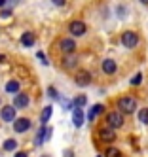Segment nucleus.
Wrapping results in <instances>:
<instances>
[{
	"label": "nucleus",
	"mask_w": 148,
	"mask_h": 157,
	"mask_svg": "<svg viewBox=\"0 0 148 157\" xmlns=\"http://www.w3.org/2000/svg\"><path fill=\"white\" fill-rule=\"evenodd\" d=\"M118 108H120L122 114H133L137 110V100L133 97H122L118 100Z\"/></svg>",
	"instance_id": "obj_1"
},
{
	"label": "nucleus",
	"mask_w": 148,
	"mask_h": 157,
	"mask_svg": "<svg viewBox=\"0 0 148 157\" xmlns=\"http://www.w3.org/2000/svg\"><path fill=\"white\" fill-rule=\"evenodd\" d=\"M120 40L123 44V48H127V49H135L137 46H139V34L133 32V30H125Z\"/></svg>",
	"instance_id": "obj_2"
},
{
	"label": "nucleus",
	"mask_w": 148,
	"mask_h": 157,
	"mask_svg": "<svg viewBox=\"0 0 148 157\" xmlns=\"http://www.w3.org/2000/svg\"><path fill=\"white\" fill-rule=\"evenodd\" d=\"M106 125L110 129H120L123 125V114L122 112H108L106 114Z\"/></svg>",
	"instance_id": "obj_3"
},
{
	"label": "nucleus",
	"mask_w": 148,
	"mask_h": 157,
	"mask_svg": "<svg viewBox=\"0 0 148 157\" xmlns=\"http://www.w3.org/2000/svg\"><path fill=\"white\" fill-rule=\"evenodd\" d=\"M86 30H87V27H86L84 21H70V23H68V32H70L72 36H84Z\"/></svg>",
	"instance_id": "obj_4"
},
{
	"label": "nucleus",
	"mask_w": 148,
	"mask_h": 157,
	"mask_svg": "<svg viewBox=\"0 0 148 157\" xmlns=\"http://www.w3.org/2000/svg\"><path fill=\"white\" fill-rule=\"evenodd\" d=\"M50 138H51V127L50 129L42 127V129H38L36 136H34V146H42L46 140H50Z\"/></svg>",
	"instance_id": "obj_5"
},
{
	"label": "nucleus",
	"mask_w": 148,
	"mask_h": 157,
	"mask_svg": "<svg viewBox=\"0 0 148 157\" xmlns=\"http://www.w3.org/2000/svg\"><path fill=\"white\" fill-rule=\"evenodd\" d=\"M99 138L102 140V142H114L116 140V132H114V129H110V127H101L99 129Z\"/></svg>",
	"instance_id": "obj_6"
},
{
	"label": "nucleus",
	"mask_w": 148,
	"mask_h": 157,
	"mask_svg": "<svg viewBox=\"0 0 148 157\" xmlns=\"http://www.w3.org/2000/svg\"><path fill=\"white\" fill-rule=\"evenodd\" d=\"M74 82H76L80 87L89 85V83H91V72H87V70H80V72L76 74V78H74Z\"/></svg>",
	"instance_id": "obj_7"
},
{
	"label": "nucleus",
	"mask_w": 148,
	"mask_h": 157,
	"mask_svg": "<svg viewBox=\"0 0 148 157\" xmlns=\"http://www.w3.org/2000/svg\"><path fill=\"white\" fill-rule=\"evenodd\" d=\"M30 129V119L29 117H19L14 121V131L15 132H25Z\"/></svg>",
	"instance_id": "obj_8"
},
{
	"label": "nucleus",
	"mask_w": 148,
	"mask_h": 157,
	"mask_svg": "<svg viewBox=\"0 0 148 157\" xmlns=\"http://www.w3.org/2000/svg\"><path fill=\"white\" fill-rule=\"evenodd\" d=\"M101 68H102V72H105V74L112 76L114 72L118 70V64H116V61H114V59H105V61L101 63Z\"/></svg>",
	"instance_id": "obj_9"
},
{
	"label": "nucleus",
	"mask_w": 148,
	"mask_h": 157,
	"mask_svg": "<svg viewBox=\"0 0 148 157\" xmlns=\"http://www.w3.org/2000/svg\"><path fill=\"white\" fill-rule=\"evenodd\" d=\"M0 116H2V121H15V106H2Z\"/></svg>",
	"instance_id": "obj_10"
},
{
	"label": "nucleus",
	"mask_w": 148,
	"mask_h": 157,
	"mask_svg": "<svg viewBox=\"0 0 148 157\" xmlns=\"http://www.w3.org/2000/svg\"><path fill=\"white\" fill-rule=\"evenodd\" d=\"M29 102H30V98H29V95H25V93H19V95H15V98H14V106H15V110H17V108H19V110L27 108Z\"/></svg>",
	"instance_id": "obj_11"
},
{
	"label": "nucleus",
	"mask_w": 148,
	"mask_h": 157,
	"mask_svg": "<svg viewBox=\"0 0 148 157\" xmlns=\"http://www.w3.org/2000/svg\"><path fill=\"white\" fill-rule=\"evenodd\" d=\"M86 117H87V116L82 112V108H74V110H72V123H74L76 127H82L84 121H86Z\"/></svg>",
	"instance_id": "obj_12"
},
{
	"label": "nucleus",
	"mask_w": 148,
	"mask_h": 157,
	"mask_svg": "<svg viewBox=\"0 0 148 157\" xmlns=\"http://www.w3.org/2000/svg\"><path fill=\"white\" fill-rule=\"evenodd\" d=\"M34 42H36V36H34V32L27 30V32H23V34H21V44H23L25 48L34 46Z\"/></svg>",
	"instance_id": "obj_13"
},
{
	"label": "nucleus",
	"mask_w": 148,
	"mask_h": 157,
	"mask_svg": "<svg viewBox=\"0 0 148 157\" xmlns=\"http://www.w3.org/2000/svg\"><path fill=\"white\" fill-rule=\"evenodd\" d=\"M61 49H63L65 53H68V55H72V51L76 49V42H74L72 38H65V40H61Z\"/></svg>",
	"instance_id": "obj_14"
},
{
	"label": "nucleus",
	"mask_w": 148,
	"mask_h": 157,
	"mask_svg": "<svg viewBox=\"0 0 148 157\" xmlns=\"http://www.w3.org/2000/svg\"><path fill=\"white\" fill-rule=\"evenodd\" d=\"M102 112H105V106H102V104H95V106H91V108H89V112H87V119H89V121H95V117H97V116H101Z\"/></svg>",
	"instance_id": "obj_15"
},
{
	"label": "nucleus",
	"mask_w": 148,
	"mask_h": 157,
	"mask_svg": "<svg viewBox=\"0 0 148 157\" xmlns=\"http://www.w3.org/2000/svg\"><path fill=\"white\" fill-rule=\"evenodd\" d=\"M19 89H21V83H19L17 80H10V82L6 83V91H8V93H14V95H19V93H21Z\"/></svg>",
	"instance_id": "obj_16"
},
{
	"label": "nucleus",
	"mask_w": 148,
	"mask_h": 157,
	"mask_svg": "<svg viewBox=\"0 0 148 157\" xmlns=\"http://www.w3.org/2000/svg\"><path fill=\"white\" fill-rule=\"evenodd\" d=\"M51 114H53V108H51V104H50V106H46V108L42 110V114H40V123H42V125H46V123L50 121Z\"/></svg>",
	"instance_id": "obj_17"
},
{
	"label": "nucleus",
	"mask_w": 148,
	"mask_h": 157,
	"mask_svg": "<svg viewBox=\"0 0 148 157\" xmlns=\"http://www.w3.org/2000/svg\"><path fill=\"white\" fill-rule=\"evenodd\" d=\"M76 64H78V57H74V55H66V57L63 59V66H65V68H68V70L74 68Z\"/></svg>",
	"instance_id": "obj_18"
},
{
	"label": "nucleus",
	"mask_w": 148,
	"mask_h": 157,
	"mask_svg": "<svg viewBox=\"0 0 148 157\" xmlns=\"http://www.w3.org/2000/svg\"><path fill=\"white\" fill-rule=\"evenodd\" d=\"M72 102H74V108H82V106L87 104V97H86V95H78Z\"/></svg>",
	"instance_id": "obj_19"
},
{
	"label": "nucleus",
	"mask_w": 148,
	"mask_h": 157,
	"mask_svg": "<svg viewBox=\"0 0 148 157\" xmlns=\"http://www.w3.org/2000/svg\"><path fill=\"white\" fill-rule=\"evenodd\" d=\"M15 148H17V142H15L14 138H8V140L4 142V150H6V151H14Z\"/></svg>",
	"instance_id": "obj_20"
},
{
	"label": "nucleus",
	"mask_w": 148,
	"mask_h": 157,
	"mask_svg": "<svg viewBox=\"0 0 148 157\" xmlns=\"http://www.w3.org/2000/svg\"><path fill=\"white\" fill-rule=\"evenodd\" d=\"M139 119H141V123L148 125V108H141L139 110Z\"/></svg>",
	"instance_id": "obj_21"
},
{
	"label": "nucleus",
	"mask_w": 148,
	"mask_h": 157,
	"mask_svg": "<svg viewBox=\"0 0 148 157\" xmlns=\"http://www.w3.org/2000/svg\"><path fill=\"white\" fill-rule=\"evenodd\" d=\"M105 157H122V151H120L118 148H106Z\"/></svg>",
	"instance_id": "obj_22"
},
{
	"label": "nucleus",
	"mask_w": 148,
	"mask_h": 157,
	"mask_svg": "<svg viewBox=\"0 0 148 157\" xmlns=\"http://www.w3.org/2000/svg\"><path fill=\"white\" fill-rule=\"evenodd\" d=\"M142 82V74L139 72V74H135V78H131V85H139Z\"/></svg>",
	"instance_id": "obj_23"
},
{
	"label": "nucleus",
	"mask_w": 148,
	"mask_h": 157,
	"mask_svg": "<svg viewBox=\"0 0 148 157\" xmlns=\"http://www.w3.org/2000/svg\"><path fill=\"white\" fill-rule=\"evenodd\" d=\"M61 104H63L65 110H72V108H74V102H72V100H63Z\"/></svg>",
	"instance_id": "obj_24"
},
{
	"label": "nucleus",
	"mask_w": 148,
	"mask_h": 157,
	"mask_svg": "<svg viewBox=\"0 0 148 157\" xmlns=\"http://www.w3.org/2000/svg\"><path fill=\"white\" fill-rule=\"evenodd\" d=\"M48 95H50L51 98H57V97H59V93H57L55 87H48Z\"/></svg>",
	"instance_id": "obj_25"
},
{
	"label": "nucleus",
	"mask_w": 148,
	"mask_h": 157,
	"mask_svg": "<svg viewBox=\"0 0 148 157\" xmlns=\"http://www.w3.org/2000/svg\"><path fill=\"white\" fill-rule=\"evenodd\" d=\"M0 17H2V19L10 17V10H2V12H0Z\"/></svg>",
	"instance_id": "obj_26"
},
{
	"label": "nucleus",
	"mask_w": 148,
	"mask_h": 157,
	"mask_svg": "<svg viewBox=\"0 0 148 157\" xmlns=\"http://www.w3.org/2000/svg\"><path fill=\"white\" fill-rule=\"evenodd\" d=\"M36 57H38V59H40L44 64H48V61H46V57H44V53H42V51H38V55H36Z\"/></svg>",
	"instance_id": "obj_27"
},
{
	"label": "nucleus",
	"mask_w": 148,
	"mask_h": 157,
	"mask_svg": "<svg viewBox=\"0 0 148 157\" xmlns=\"http://www.w3.org/2000/svg\"><path fill=\"white\" fill-rule=\"evenodd\" d=\"M51 2H53L55 6H65V4H66V0H51Z\"/></svg>",
	"instance_id": "obj_28"
},
{
	"label": "nucleus",
	"mask_w": 148,
	"mask_h": 157,
	"mask_svg": "<svg viewBox=\"0 0 148 157\" xmlns=\"http://www.w3.org/2000/svg\"><path fill=\"white\" fill-rule=\"evenodd\" d=\"M63 157H74V151L72 150H65V155Z\"/></svg>",
	"instance_id": "obj_29"
},
{
	"label": "nucleus",
	"mask_w": 148,
	"mask_h": 157,
	"mask_svg": "<svg viewBox=\"0 0 148 157\" xmlns=\"http://www.w3.org/2000/svg\"><path fill=\"white\" fill-rule=\"evenodd\" d=\"M14 157H29V155H27V153H25V151H17V153H15V155H14Z\"/></svg>",
	"instance_id": "obj_30"
},
{
	"label": "nucleus",
	"mask_w": 148,
	"mask_h": 157,
	"mask_svg": "<svg viewBox=\"0 0 148 157\" xmlns=\"http://www.w3.org/2000/svg\"><path fill=\"white\" fill-rule=\"evenodd\" d=\"M6 2H8V0H0V8H4V6H6Z\"/></svg>",
	"instance_id": "obj_31"
},
{
	"label": "nucleus",
	"mask_w": 148,
	"mask_h": 157,
	"mask_svg": "<svg viewBox=\"0 0 148 157\" xmlns=\"http://www.w3.org/2000/svg\"><path fill=\"white\" fill-rule=\"evenodd\" d=\"M139 2H141V4H146V6H148V0H139Z\"/></svg>",
	"instance_id": "obj_32"
},
{
	"label": "nucleus",
	"mask_w": 148,
	"mask_h": 157,
	"mask_svg": "<svg viewBox=\"0 0 148 157\" xmlns=\"http://www.w3.org/2000/svg\"><path fill=\"white\" fill-rule=\"evenodd\" d=\"M42 157H50V155H42Z\"/></svg>",
	"instance_id": "obj_33"
},
{
	"label": "nucleus",
	"mask_w": 148,
	"mask_h": 157,
	"mask_svg": "<svg viewBox=\"0 0 148 157\" xmlns=\"http://www.w3.org/2000/svg\"><path fill=\"white\" fill-rule=\"evenodd\" d=\"M97 157H101V155H97Z\"/></svg>",
	"instance_id": "obj_34"
}]
</instances>
